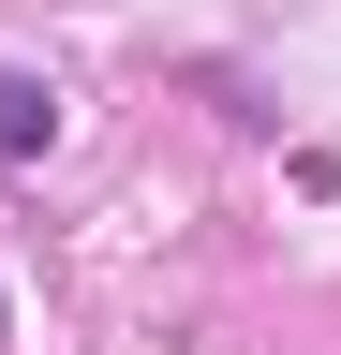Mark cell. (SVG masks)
I'll list each match as a JSON object with an SVG mask.
<instances>
[{
	"label": "cell",
	"mask_w": 341,
	"mask_h": 355,
	"mask_svg": "<svg viewBox=\"0 0 341 355\" xmlns=\"http://www.w3.org/2000/svg\"><path fill=\"white\" fill-rule=\"evenodd\" d=\"M45 148H60V89L30 60H0V163H45Z\"/></svg>",
	"instance_id": "obj_1"
}]
</instances>
